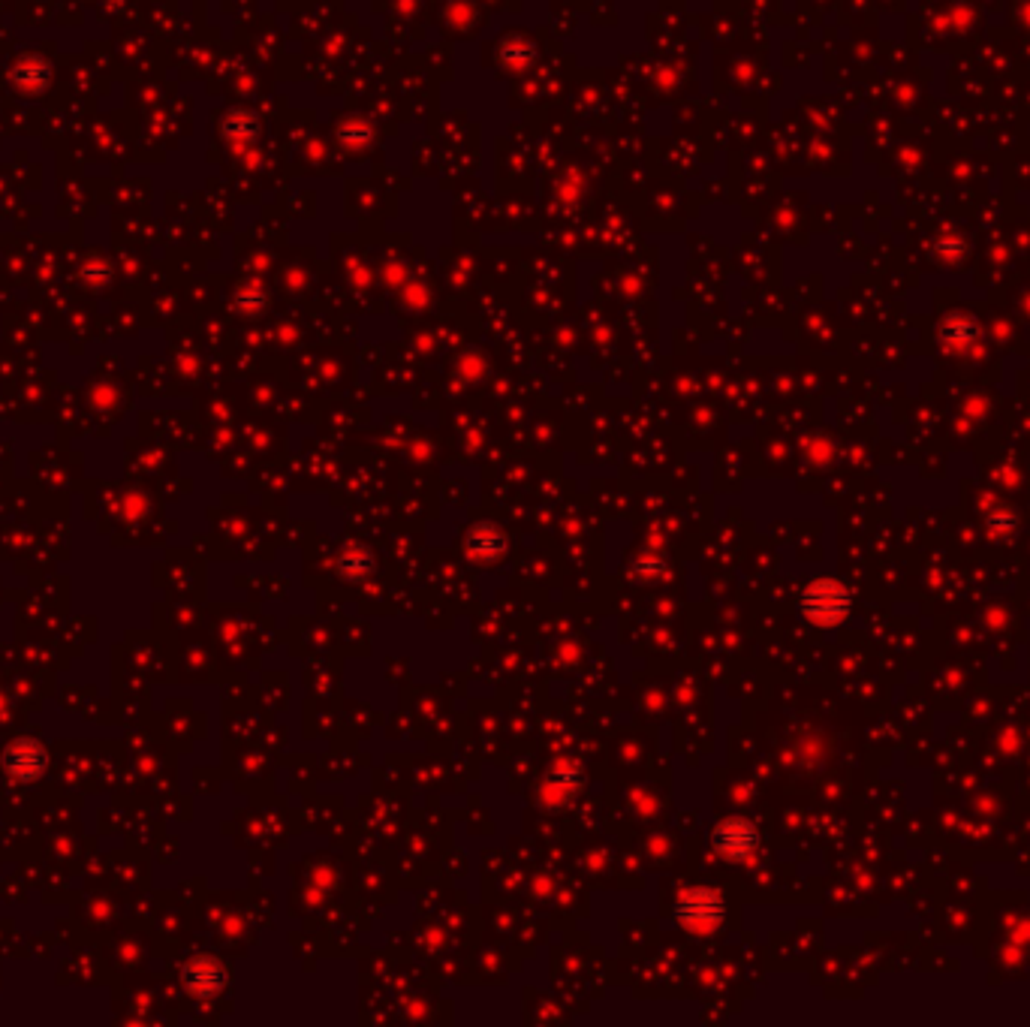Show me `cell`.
<instances>
[{
  "label": "cell",
  "instance_id": "6da1fadb",
  "mask_svg": "<svg viewBox=\"0 0 1030 1027\" xmlns=\"http://www.w3.org/2000/svg\"><path fill=\"white\" fill-rule=\"evenodd\" d=\"M850 609H853V597L847 585H841L838 579H817L802 594V615L814 627H823V630L844 624L850 618Z\"/></svg>",
  "mask_w": 1030,
  "mask_h": 1027
},
{
  "label": "cell",
  "instance_id": "7a4b0ae2",
  "mask_svg": "<svg viewBox=\"0 0 1030 1027\" xmlns=\"http://www.w3.org/2000/svg\"><path fill=\"white\" fill-rule=\"evenodd\" d=\"M723 916L726 904L711 886H690L675 901V922L693 934H711L714 928H720Z\"/></svg>",
  "mask_w": 1030,
  "mask_h": 1027
},
{
  "label": "cell",
  "instance_id": "3957f363",
  "mask_svg": "<svg viewBox=\"0 0 1030 1027\" xmlns=\"http://www.w3.org/2000/svg\"><path fill=\"white\" fill-rule=\"evenodd\" d=\"M759 847V829L744 817H726L711 829V850L726 862H744Z\"/></svg>",
  "mask_w": 1030,
  "mask_h": 1027
},
{
  "label": "cell",
  "instance_id": "277c9868",
  "mask_svg": "<svg viewBox=\"0 0 1030 1027\" xmlns=\"http://www.w3.org/2000/svg\"><path fill=\"white\" fill-rule=\"evenodd\" d=\"M582 781H585V772H582V765L579 762H558L552 772L543 778L540 784V799L546 808H561L567 805L579 790H582Z\"/></svg>",
  "mask_w": 1030,
  "mask_h": 1027
},
{
  "label": "cell",
  "instance_id": "5b68a950",
  "mask_svg": "<svg viewBox=\"0 0 1030 1027\" xmlns=\"http://www.w3.org/2000/svg\"><path fill=\"white\" fill-rule=\"evenodd\" d=\"M184 985L193 997H202V1000L217 997L226 985V970L217 958L199 955L184 967Z\"/></svg>",
  "mask_w": 1030,
  "mask_h": 1027
},
{
  "label": "cell",
  "instance_id": "8992f818",
  "mask_svg": "<svg viewBox=\"0 0 1030 1027\" xmlns=\"http://www.w3.org/2000/svg\"><path fill=\"white\" fill-rule=\"evenodd\" d=\"M4 762H7V772H10L13 778H19V781H37V778L46 772L49 756H46V750H43L40 741L25 738V741H16V744L7 750Z\"/></svg>",
  "mask_w": 1030,
  "mask_h": 1027
},
{
  "label": "cell",
  "instance_id": "52a82bcc",
  "mask_svg": "<svg viewBox=\"0 0 1030 1027\" xmlns=\"http://www.w3.org/2000/svg\"><path fill=\"white\" fill-rule=\"evenodd\" d=\"M464 552L473 561H497L506 552V537L497 525L491 522H479L467 531L464 537Z\"/></svg>",
  "mask_w": 1030,
  "mask_h": 1027
},
{
  "label": "cell",
  "instance_id": "ba28073f",
  "mask_svg": "<svg viewBox=\"0 0 1030 1027\" xmlns=\"http://www.w3.org/2000/svg\"><path fill=\"white\" fill-rule=\"evenodd\" d=\"M338 570H341L344 579L356 582V579H365V576L374 570V558H371V552H368L365 546L347 543V546L341 549V555H338Z\"/></svg>",
  "mask_w": 1030,
  "mask_h": 1027
},
{
  "label": "cell",
  "instance_id": "9c48e42d",
  "mask_svg": "<svg viewBox=\"0 0 1030 1027\" xmlns=\"http://www.w3.org/2000/svg\"><path fill=\"white\" fill-rule=\"evenodd\" d=\"M660 570H663V561H660V558L642 555V558L636 561V573H639V576H657Z\"/></svg>",
  "mask_w": 1030,
  "mask_h": 1027
}]
</instances>
